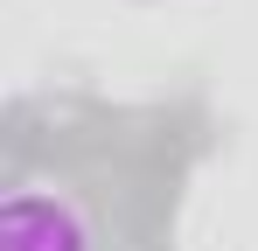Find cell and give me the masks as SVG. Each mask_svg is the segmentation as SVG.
<instances>
[{"instance_id":"6da1fadb","label":"cell","mask_w":258,"mask_h":251,"mask_svg":"<svg viewBox=\"0 0 258 251\" xmlns=\"http://www.w3.org/2000/svg\"><path fill=\"white\" fill-rule=\"evenodd\" d=\"M0 251H98V223L70 189H14L0 203Z\"/></svg>"}]
</instances>
